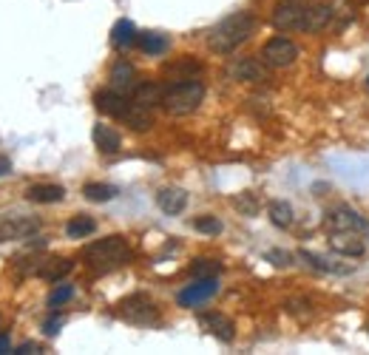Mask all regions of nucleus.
Segmentation results:
<instances>
[{
	"mask_svg": "<svg viewBox=\"0 0 369 355\" xmlns=\"http://www.w3.org/2000/svg\"><path fill=\"white\" fill-rule=\"evenodd\" d=\"M199 322H202V327H204L210 336H216L222 344H230V341L236 339L233 322H230L227 316H222V313H204V316H199Z\"/></svg>",
	"mask_w": 369,
	"mask_h": 355,
	"instance_id": "nucleus-15",
	"label": "nucleus"
},
{
	"mask_svg": "<svg viewBox=\"0 0 369 355\" xmlns=\"http://www.w3.org/2000/svg\"><path fill=\"white\" fill-rule=\"evenodd\" d=\"M97 231V222L88 216V213H77L74 219H68V225H66V236L68 239H85V236H91Z\"/></svg>",
	"mask_w": 369,
	"mask_h": 355,
	"instance_id": "nucleus-24",
	"label": "nucleus"
},
{
	"mask_svg": "<svg viewBox=\"0 0 369 355\" xmlns=\"http://www.w3.org/2000/svg\"><path fill=\"white\" fill-rule=\"evenodd\" d=\"M157 205H160V211H162V213H168V216H180L184 208H187V194H184L182 188L168 185V188H162V191L157 194Z\"/></svg>",
	"mask_w": 369,
	"mask_h": 355,
	"instance_id": "nucleus-17",
	"label": "nucleus"
},
{
	"mask_svg": "<svg viewBox=\"0 0 369 355\" xmlns=\"http://www.w3.org/2000/svg\"><path fill=\"white\" fill-rule=\"evenodd\" d=\"M28 353H40V344H34V341H26V344H20L14 355H28Z\"/></svg>",
	"mask_w": 369,
	"mask_h": 355,
	"instance_id": "nucleus-35",
	"label": "nucleus"
},
{
	"mask_svg": "<svg viewBox=\"0 0 369 355\" xmlns=\"http://www.w3.org/2000/svg\"><path fill=\"white\" fill-rule=\"evenodd\" d=\"M222 273V262L219 259H196L190 265V276L193 279H210V276H219Z\"/></svg>",
	"mask_w": 369,
	"mask_h": 355,
	"instance_id": "nucleus-29",
	"label": "nucleus"
},
{
	"mask_svg": "<svg viewBox=\"0 0 369 355\" xmlns=\"http://www.w3.org/2000/svg\"><path fill=\"white\" fill-rule=\"evenodd\" d=\"M9 350H11V341H9V336H6V333H0V355L9 353Z\"/></svg>",
	"mask_w": 369,
	"mask_h": 355,
	"instance_id": "nucleus-36",
	"label": "nucleus"
},
{
	"mask_svg": "<svg viewBox=\"0 0 369 355\" xmlns=\"http://www.w3.org/2000/svg\"><path fill=\"white\" fill-rule=\"evenodd\" d=\"M261 60L270 68H287V65H293L298 60V46L290 37H273V40L264 43Z\"/></svg>",
	"mask_w": 369,
	"mask_h": 355,
	"instance_id": "nucleus-5",
	"label": "nucleus"
},
{
	"mask_svg": "<svg viewBox=\"0 0 369 355\" xmlns=\"http://www.w3.org/2000/svg\"><path fill=\"white\" fill-rule=\"evenodd\" d=\"M91 137H94V145H97L103 154H117V151H120V145H123L120 134H117L114 128H108V125H94Z\"/></svg>",
	"mask_w": 369,
	"mask_h": 355,
	"instance_id": "nucleus-22",
	"label": "nucleus"
},
{
	"mask_svg": "<svg viewBox=\"0 0 369 355\" xmlns=\"http://www.w3.org/2000/svg\"><path fill=\"white\" fill-rule=\"evenodd\" d=\"M6 174H11V162L6 157H0V176H6Z\"/></svg>",
	"mask_w": 369,
	"mask_h": 355,
	"instance_id": "nucleus-37",
	"label": "nucleus"
},
{
	"mask_svg": "<svg viewBox=\"0 0 369 355\" xmlns=\"http://www.w3.org/2000/svg\"><path fill=\"white\" fill-rule=\"evenodd\" d=\"M330 248H333L336 253H341V256L355 259V256H364L367 242L361 239V233H358V231H333V236H330Z\"/></svg>",
	"mask_w": 369,
	"mask_h": 355,
	"instance_id": "nucleus-11",
	"label": "nucleus"
},
{
	"mask_svg": "<svg viewBox=\"0 0 369 355\" xmlns=\"http://www.w3.org/2000/svg\"><path fill=\"white\" fill-rule=\"evenodd\" d=\"M298 259L316 273H350V267H338V265H333V262H327V259H321L318 253H310V250H298Z\"/></svg>",
	"mask_w": 369,
	"mask_h": 355,
	"instance_id": "nucleus-25",
	"label": "nucleus"
},
{
	"mask_svg": "<svg viewBox=\"0 0 369 355\" xmlns=\"http://www.w3.org/2000/svg\"><path fill=\"white\" fill-rule=\"evenodd\" d=\"M267 213H270V222L276 228H290L293 225V205L284 202V199H273L267 205Z\"/></svg>",
	"mask_w": 369,
	"mask_h": 355,
	"instance_id": "nucleus-26",
	"label": "nucleus"
},
{
	"mask_svg": "<svg viewBox=\"0 0 369 355\" xmlns=\"http://www.w3.org/2000/svg\"><path fill=\"white\" fill-rule=\"evenodd\" d=\"M94 105H97L100 114L114 117V120H125V114H128V108H131L128 94H120V91H114V88L97 91V94H94Z\"/></svg>",
	"mask_w": 369,
	"mask_h": 355,
	"instance_id": "nucleus-10",
	"label": "nucleus"
},
{
	"mask_svg": "<svg viewBox=\"0 0 369 355\" xmlns=\"http://www.w3.org/2000/svg\"><path fill=\"white\" fill-rule=\"evenodd\" d=\"M137 43H140V48H142L145 54H151V57L165 54V51H168V46H171L168 34H162V31H145V34H140V37H137Z\"/></svg>",
	"mask_w": 369,
	"mask_h": 355,
	"instance_id": "nucleus-23",
	"label": "nucleus"
},
{
	"mask_svg": "<svg viewBox=\"0 0 369 355\" xmlns=\"http://www.w3.org/2000/svg\"><path fill=\"white\" fill-rule=\"evenodd\" d=\"M304 14H307V6L301 3H279L276 11H273V26L279 31H304Z\"/></svg>",
	"mask_w": 369,
	"mask_h": 355,
	"instance_id": "nucleus-9",
	"label": "nucleus"
},
{
	"mask_svg": "<svg viewBox=\"0 0 369 355\" xmlns=\"http://www.w3.org/2000/svg\"><path fill=\"white\" fill-rule=\"evenodd\" d=\"M108 80H111V88L120 91V94H134V88L140 85V83H137V68H134L128 60H117V63L111 65Z\"/></svg>",
	"mask_w": 369,
	"mask_h": 355,
	"instance_id": "nucleus-13",
	"label": "nucleus"
},
{
	"mask_svg": "<svg viewBox=\"0 0 369 355\" xmlns=\"http://www.w3.org/2000/svg\"><path fill=\"white\" fill-rule=\"evenodd\" d=\"M230 77H236L241 83H264V80H270L267 68H264V60H256V57H239L230 65Z\"/></svg>",
	"mask_w": 369,
	"mask_h": 355,
	"instance_id": "nucleus-12",
	"label": "nucleus"
},
{
	"mask_svg": "<svg viewBox=\"0 0 369 355\" xmlns=\"http://www.w3.org/2000/svg\"><path fill=\"white\" fill-rule=\"evenodd\" d=\"M117 316L134 327H151L160 322V307L145 293H131L117 304Z\"/></svg>",
	"mask_w": 369,
	"mask_h": 355,
	"instance_id": "nucleus-4",
	"label": "nucleus"
},
{
	"mask_svg": "<svg viewBox=\"0 0 369 355\" xmlns=\"http://www.w3.org/2000/svg\"><path fill=\"white\" fill-rule=\"evenodd\" d=\"M193 228L199 231V233H204V236H219L222 233V222L216 219V216H196L193 219Z\"/></svg>",
	"mask_w": 369,
	"mask_h": 355,
	"instance_id": "nucleus-30",
	"label": "nucleus"
},
{
	"mask_svg": "<svg viewBox=\"0 0 369 355\" xmlns=\"http://www.w3.org/2000/svg\"><path fill=\"white\" fill-rule=\"evenodd\" d=\"M333 20V6H307V14H304V31H321L327 28Z\"/></svg>",
	"mask_w": 369,
	"mask_h": 355,
	"instance_id": "nucleus-21",
	"label": "nucleus"
},
{
	"mask_svg": "<svg viewBox=\"0 0 369 355\" xmlns=\"http://www.w3.org/2000/svg\"><path fill=\"white\" fill-rule=\"evenodd\" d=\"M267 262H273L276 267H293V265H296V262H293V253H287V250H279V248L267 250Z\"/></svg>",
	"mask_w": 369,
	"mask_h": 355,
	"instance_id": "nucleus-33",
	"label": "nucleus"
},
{
	"mask_svg": "<svg viewBox=\"0 0 369 355\" xmlns=\"http://www.w3.org/2000/svg\"><path fill=\"white\" fill-rule=\"evenodd\" d=\"M216 293H219L216 276H210V279H196L193 285H187L184 290H180L177 302H180V307H199V304H204L207 299H213Z\"/></svg>",
	"mask_w": 369,
	"mask_h": 355,
	"instance_id": "nucleus-8",
	"label": "nucleus"
},
{
	"mask_svg": "<svg viewBox=\"0 0 369 355\" xmlns=\"http://www.w3.org/2000/svg\"><path fill=\"white\" fill-rule=\"evenodd\" d=\"M204 100V85L199 80H184V83H171L165 88V97H162V108L171 114V117H187L193 114Z\"/></svg>",
	"mask_w": 369,
	"mask_h": 355,
	"instance_id": "nucleus-3",
	"label": "nucleus"
},
{
	"mask_svg": "<svg viewBox=\"0 0 369 355\" xmlns=\"http://www.w3.org/2000/svg\"><path fill=\"white\" fill-rule=\"evenodd\" d=\"M125 122H128L134 131H148V128L154 125V117H151V111H145V108H140V105L131 102V108H128V114H125Z\"/></svg>",
	"mask_w": 369,
	"mask_h": 355,
	"instance_id": "nucleus-28",
	"label": "nucleus"
},
{
	"mask_svg": "<svg viewBox=\"0 0 369 355\" xmlns=\"http://www.w3.org/2000/svg\"><path fill=\"white\" fill-rule=\"evenodd\" d=\"M162 74L171 80V83H184V80H196L199 74H202V63L196 60V57H190V54H184L180 60H174V63H168L165 68H162Z\"/></svg>",
	"mask_w": 369,
	"mask_h": 355,
	"instance_id": "nucleus-14",
	"label": "nucleus"
},
{
	"mask_svg": "<svg viewBox=\"0 0 369 355\" xmlns=\"http://www.w3.org/2000/svg\"><path fill=\"white\" fill-rule=\"evenodd\" d=\"M367 80H369V77H367ZM367 85H369V83H367Z\"/></svg>",
	"mask_w": 369,
	"mask_h": 355,
	"instance_id": "nucleus-38",
	"label": "nucleus"
},
{
	"mask_svg": "<svg viewBox=\"0 0 369 355\" xmlns=\"http://www.w3.org/2000/svg\"><path fill=\"white\" fill-rule=\"evenodd\" d=\"M43 333L51 339V336H57L60 333V319H48L46 324H43Z\"/></svg>",
	"mask_w": 369,
	"mask_h": 355,
	"instance_id": "nucleus-34",
	"label": "nucleus"
},
{
	"mask_svg": "<svg viewBox=\"0 0 369 355\" xmlns=\"http://www.w3.org/2000/svg\"><path fill=\"white\" fill-rule=\"evenodd\" d=\"M233 205L244 213V216H256V211H259V202H256V194H250V191H244L241 196H236L233 199Z\"/></svg>",
	"mask_w": 369,
	"mask_h": 355,
	"instance_id": "nucleus-31",
	"label": "nucleus"
},
{
	"mask_svg": "<svg viewBox=\"0 0 369 355\" xmlns=\"http://www.w3.org/2000/svg\"><path fill=\"white\" fill-rule=\"evenodd\" d=\"M137 26L128 20V17H123V20H117L114 23V28H111V46L114 48H131L134 43H137Z\"/></svg>",
	"mask_w": 369,
	"mask_h": 355,
	"instance_id": "nucleus-20",
	"label": "nucleus"
},
{
	"mask_svg": "<svg viewBox=\"0 0 369 355\" xmlns=\"http://www.w3.org/2000/svg\"><path fill=\"white\" fill-rule=\"evenodd\" d=\"M66 196V188L63 185H31L26 191V199L28 202H37V205H54V202H63Z\"/></svg>",
	"mask_w": 369,
	"mask_h": 355,
	"instance_id": "nucleus-19",
	"label": "nucleus"
},
{
	"mask_svg": "<svg viewBox=\"0 0 369 355\" xmlns=\"http://www.w3.org/2000/svg\"><path fill=\"white\" fill-rule=\"evenodd\" d=\"M83 196L88 202H111L117 196V188L114 185H105V182H88L83 188Z\"/></svg>",
	"mask_w": 369,
	"mask_h": 355,
	"instance_id": "nucleus-27",
	"label": "nucleus"
},
{
	"mask_svg": "<svg viewBox=\"0 0 369 355\" xmlns=\"http://www.w3.org/2000/svg\"><path fill=\"white\" fill-rule=\"evenodd\" d=\"M71 270H74V262H71V259H43V262H37V267H34V273H37L40 279H46V282H60V279H66Z\"/></svg>",
	"mask_w": 369,
	"mask_h": 355,
	"instance_id": "nucleus-18",
	"label": "nucleus"
},
{
	"mask_svg": "<svg viewBox=\"0 0 369 355\" xmlns=\"http://www.w3.org/2000/svg\"><path fill=\"white\" fill-rule=\"evenodd\" d=\"M40 231V219L37 216H23V213H6L0 219V242H17V239H28Z\"/></svg>",
	"mask_w": 369,
	"mask_h": 355,
	"instance_id": "nucleus-6",
	"label": "nucleus"
},
{
	"mask_svg": "<svg viewBox=\"0 0 369 355\" xmlns=\"http://www.w3.org/2000/svg\"><path fill=\"white\" fill-rule=\"evenodd\" d=\"M256 26H259L256 14H250V11H233V14H227L224 20H219L210 28L207 46L216 54H230V51H236L241 43H247L256 34Z\"/></svg>",
	"mask_w": 369,
	"mask_h": 355,
	"instance_id": "nucleus-1",
	"label": "nucleus"
},
{
	"mask_svg": "<svg viewBox=\"0 0 369 355\" xmlns=\"http://www.w3.org/2000/svg\"><path fill=\"white\" fill-rule=\"evenodd\" d=\"M162 97H165V88L160 83H140L131 94V102L145 111H154L157 105H162Z\"/></svg>",
	"mask_w": 369,
	"mask_h": 355,
	"instance_id": "nucleus-16",
	"label": "nucleus"
},
{
	"mask_svg": "<svg viewBox=\"0 0 369 355\" xmlns=\"http://www.w3.org/2000/svg\"><path fill=\"white\" fill-rule=\"evenodd\" d=\"M71 296H74V287H71V285H60V287H54V290H51V296H48V307L54 310V307L66 304Z\"/></svg>",
	"mask_w": 369,
	"mask_h": 355,
	"instance_id": "nucleus-32",
	"label": "nucleus"
},
{
	"mask_svg": "<svg viewBox=\"0 0 369 355\" xmlns=\"http://www.w3.org/2000/svg\"><path fill=\"white\" fill-rule=\"evenodd\" d=\"M83 262L94 270V273H111V270H120L131 262V245L125 236L114 233V236H105V239H97L91 242L85 250H83Z\"/></svg>",
	"mask_w": 369,
	"mask_h": 355,
	"instance_id": "nucleus-2",
	"label": "nucleus"
},
{
	"mask_svg": "<svg viewBox=\"0 0 369 355\" xmlns=\"http://www.w3.org/2000/svg\"><path fill=\"white\" fill-rule=\"evenodd\" d=\"M324 225H327L330 231H358V233H369V222L358 211H353L350 205H336V208H330Z\"/></svg>",
	"mask_w": 369,
	"mask_h": 355,
	"instance_id": "nucleus-7",
	"label": "nucleus"
}]
</instances>
